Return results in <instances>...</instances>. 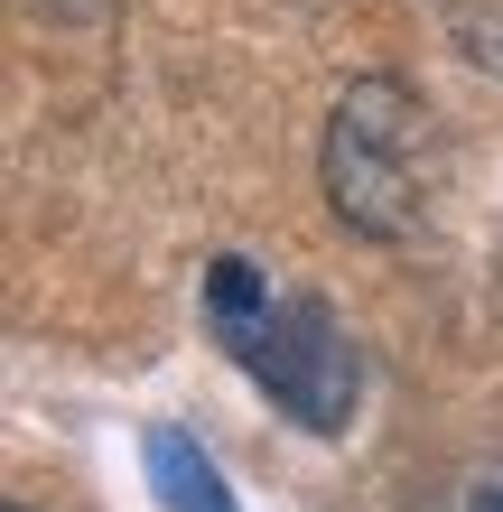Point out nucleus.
I'll list each match as a JSON object with an SVG mask.
<instances>
[{
  "mask_svg": "<svg viewBox=\"0 0 503 512\" xmlns=\"http://www.w3.org/2000/svg\"><path fill=\"white\" fill-rule=\"evenodd\" d=\"M10 512H19V503H10Z\"/></svg>",
  "mask_w": 503,
  "mask_h": 512,
  "instance_id": "39448f33",
  "label": "nucleus"
},
{
  "mask_svg": "<svg viewBox=\"0 0 503 512\" xmlns=\"http://www.w3.org/2000/svg\"><path fill=\"white\" fill-rule=\"evenodd\" d=\"M150 485H159V503L168 512H233V494H224V475H215V457L187 438V429H150Z\"/></svg>",
  "mask_w": 503,
  "mask_h": 512,
  "instance_id": "7ed1b4c3",
  "label": "nucleus"
},
{
  "mask_svg": "<svg viewBox=\"0 0 503 512\" xmlns=\"http://www.w3.org/2000/svg\"><path fill=\"white\" fill-rule=\"evenodd\" d=\"M466 512H503V475H494V485H476V503H466Z\"/></svg>",
  "mask_w": 503,
  "mask_h": 512,
  "instance_id": "20e7f679",
  "label": "nucleus"
},
{
  "mask_svg": "<svg viewBox=\"0 0 503 512\" xmlns=\"http://www.w3.org/2000/svg\"><path fill=\"white\" fill-rule=\"evenodd\" d=\"M327 205L345 233L364 243H410L429 224V177H438V140L429 112L401 75H364L345 84V103L327 112V149H317Z\"/></svg>",
  "mask_w": 503,
  "mask_h": 512,
  "instance_id": "f03ea898",
  "label": "nucleus"
},
{
  "mask_svg": "<svg viewBox=\"0 0 503 512\" xmlns=\"http://www.w3.org/2000/svg\"><path fill=\"white\" fill-rule=\"evenodd\" d=\"M205 326H215V345L271 391L308 438H336L354 419V401H364V354H354V336L336 326V308L327 298L271 289L243 252L205 261Z\"/></svg>",
  "mask_w": 503,
  "mask_h": 512,
  "instance_id": "f257e3e1",
  "label": "nucleus"
}]
</instances>
